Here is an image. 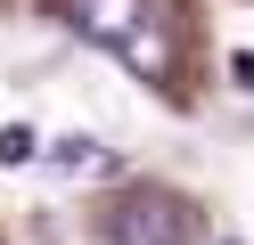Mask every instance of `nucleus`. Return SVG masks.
Wrapping results in <instances>:
<instances>
[{"instance_id":"obj_5","label":"nucleus","mask_w":254,"mask_h":245,"mask_svg":"<svg viewBox=\"0 0 254 245\" xmlns=\"http://www.w3.org/2000/svg\"><path fill=\"white\" fill-rule=\"evenodd\" d=\"M230 74H238V82L254 90V49H238V57H230Z\"/></svg>"},{"instance_id":"obj_6","label":"nucleus","mask_w":254,"mask_h":245,"mask_svg":"<svg viewBox=\"0 0 254 245\" xmlns=\"http://www.w3.org/2000/svg\"><path fill=\"white\" fill-rule=\"evenodd\" d=\"M221 245H230V237H221Z\"/></svg>"},{"instance_id":"obj_2","label":"nucleus","mask_w":254,"mask_h":245,"mask_svg":"<svg viewBox=\"0 0 254 245\" xmlns=\"http://www.w3.org/2000/svg\"><path fill=\"white\" fill-rule=\"evenodd\" d=\"M107 237L115 245H197V204L181 188H131L107 204Z\"/></svg>"},{"instance_id":"obj_4","label":"nucleus","mask_w":254,"mask_h":245,"mask_svg":"<svg viewBox=\"0 0 254 245\" xmlns=\"http://www.w3.org/2000/svg\"><path fill=\"white\" fill-rule=\"evenodd\" d=\"M25 163H41V131L33 123H0V172H25Z\"/></svg>"},{"instance_id":"obj_3","label":"nucleus","mask_w":254,"mask_h":245,"mask_svg":"<svg viewBox=\"0 0 254 245\" xmlns=\"http://www.w3.org/2000/svg\"><path fill=\"white\" fill-rule=\"evenodd\" d=\"M41 163L50 172H66V180H99V172H115V155H107L90 131H66V139H41Z\"/></svg>"},{"instance_id":"obj_1","label":"nucleus","mask_w":254,"mask_h":245,"mask_svg":"<svg viewBox=\"0 0 254 245\" xmlns=\"http://www.w3.org/2000/svg\"><path fill=\"white\" fill-rule=\"evenodd\" d=\"M66 16H74V33H82V41H107L123 65H139V74H156V82L172 74V41L148 25V8H139V0H66Z\"/></svg>"}]
</instances>
